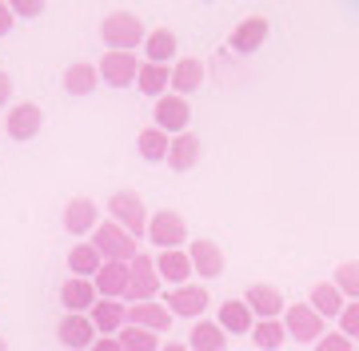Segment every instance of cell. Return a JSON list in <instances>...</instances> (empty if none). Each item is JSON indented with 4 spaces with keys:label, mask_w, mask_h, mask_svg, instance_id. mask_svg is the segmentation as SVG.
Segmentation results:
<instances>
[{
    "label": "cell",
    "mask_w": 359,
    "mask_h": 351,
    "mask_svg": "<svg viewBox=\"0 0 359 351\" xmlns=\"http://www.w3.org/2000/svg\"><path fill=\"white\" fill-rule=\"evenodd\" d=\"M96 252H100V260H116V263H128L132 256H140V240L128 235L116 220H100L92 228V240H88Z\"/></svg>",
    "instance_id": "obj_1"
},
{
    "label": "cell",
    "mask_w": 359,
    "mask_h": 351,
    "mask_svg": "<svg viewBox=\"0 0 359 351\" xmlns=\"http://www.w3.org/2000/svg\"><path fill=\"white\" fill-rule=\"evenodd\" d=\"M160 272H156V256L140 252L128 260V287H124V303H144V299H156L160 296Z\"/></svg>",
    "instance_id": "obj_2"
},
{
    "label": "cell",
    "mask_w": 359,
    "mask_h": 351,
    "mask_svg": "<svg viewBox=\"0 0 359 351\" xmlns=\"http://www.w3.org/2000/svg\"><path fill=\"white\" fill-rule=\"evenodd\" d=\"M144 20L136 13H112L100 20V36L108 48H120V53H132V48H140L144 44Z\"/></svg>",
    "instance_id": "obj_3"
},
{
    "label": "cell",
    "mask_w": 359,
    "mask_h": 351,
    "mask_svg": "<svg viewBox=\"0 0 359 351\" xmlns=\"http://www.w3.org/2000/svg\"><path fill=\"white\" fill-rule=\"evenodd\" d=\"M108 220H116L128 235L140 240L144 228H148V204L140 200V192L120 188V192H112V200H108Z\"/></svg>",
    "instance_id": "obj_4"
},
{
    "label": "cell",
    "mask_w": 359,
    "mask_h": 351,
    "mask_svg": "<svg viewBox=\"0 0 359 351\" xmlns=\"http://www.w3.org/2000/svg\"><path fill=\"white\" fill-rule=\"evenodd\" d=\"M152 124L168 136H180V132H188L192 124V104H188V96H176V92H164V96H156L152 104Z\"/></svg>",
    "instance_id": "obj_5"
},
{
    "label": "cell",
    "mask_w": 359,
    "mask_h": 351,
    "mask_svg": "<svg viewBox=\"0 0 359 351\" xmlns=\"http://www.w3.org/2000/svg\"><path fill=\"white\" fill-rule=\"evenodd\" d=\"M144 235H148L160 252H164V247H188V223H184V216H180V212H172V208L152 212V216H148Z\"/></svg>",
    "instance_id": "obj_6"
},
{
    "label": "cell",
    "mask_w": 359,
    "mask_h": 351,
    "mask_svg": "<svg viewBox=\"0 0 359 351\" xmlns=\"http://www.w3.org/2000/svg\"><path fill=\"white\" fill-rule=\"evenodd\" d=\"M280 319H283L287 339H295V343H316L327 331V319H320V315L311 312V303H287Z\"/></svg>",
    "instance_id": "obj_7"
},
{
    "label": "cell",
    "mask_w": 359,
    "mask_h": 351,
    "mask_svg": "<svg viewBox=\"0 0 359 351\" xmlns=\"http://www.w3.org/2000/svg\"><path fill=\"white\" fill-rule=\"evenodd\" d=\"M96 72H100V84H108V88H132V84H136V72H140V56L108 48V53L100 56Z\"/></svg>",
    "instance_id": "obj_8"
},
{
    "label": "cell",
    "mask_w": 359,
    "mask_h": 351,
    "mask_svg": "<svg viewBox=\"0 0 359 351\" xmlns=\"http://www.w3.org/2000/svg\"><path fill=\"white\" fill-rule=\"evenodd\" d=\"M208 303H212V296L196 280H188V284H180V287H168V296H164V308L172 315H184V319H200L208 312Z\"/></svg>",
    "instance_id": "obj_9"
},
{
    "label": "cell",
    "mask_w": 359,
    "mask_h": 351,
    "mask_svg": "<svg viewBox=\"0 0 359 351\" xmlns=\"http://www.w3.org/2000/svg\"><path fill=\"white\" fill-rule=\"evenodd\" d=\"M188 260H192V275H200V280H216V275H224V252H219L216 240H188Z\"/></svg>",
    "instance_id": "obj_10"
},
{
    "label": "cell",
    "mask_w": 359,
    "mask_h": 351,
    "mask_svg": "<svg viewBox=\"0 0 359 351\" xmlns=\"http://www.w3.org/2000/svg\"><path fill=\"white\" fill-rule=\"evenodd\" d=\"M4 128L13 140H36L40 128H44V108L25 100V104H13V112L4 116Z\"/></svg>",
    "instance_id": "obj_11"
},
{
    "label": "cell",
    "mask_w": 359,
    "mask_h": 351,
    "mask_svg": "<svg viewBox=\"0 0 359 351\" xmlns=\"http://www.w3.org/2000/svg\"><path fill=\"white\" fill-rule=\"evenodd\" d=\"M56 336H60V343H65L68 351H88L92 343H96V327H92L88 312H65Z\"/></svg>",
    "instance_id": "obj_12"
},
{
    "label": "cell",
    "mask_w": 359,
    "mask_h": 351,
    "mask_svg": "<svg viewBox=\"0 0 359 351\" xmlns=\"http://www.w3.org/2000/svg\"><path fill=\"white\" fill-rule=\"evenodd\" d=\"M200 156H204V140H200L196 132H180V136H172V144H168L164 164L172 172H192L196 164H200Z\"/></svg>",
    "instance_id": "obj_13"
},
{
    "label": "cell",
    "mask_w": 359,
    "mask_h": 351,
    "mask_svg": "<svg viewBox=\"0 0 359 351\" xmlns=\"http://www.w3.org/2000/svg\"><path fill=\"white\" fill-rule=\"evenodd\" d=\"M244 303L252 308L256 319H280L283 308H287V299H283V291L276 284H252L244 291Z\"/></svg>",
    "instance_id": "obj_14"
},
{
    "label": "cell",
    "mask_w": 359,
    "mask_h": 351,
    "mask_svg": "<svg viewBox=\"0 0 359 351\" xmlns=\"http://www.w3.org/2000/svg\"><path fill=\"white\" fill-rule=\"evenodd\" d=\"M88 319L96 327V336H116L120 327L128 324V303L124 299H96L88 308Z\"/></svg>",
    "instance_id": "obj_15"
},
{
    "label": "cell",
    "mask_w": 359,
    "mask_h": 351,
    "mask_svg": "<svg viewBox=\"0 0 359 351\" xmlns=\"http://www.w3.org/2000/svg\"><path fill=\"white\" fill-rule=\"evenodd\" d=\"M268 16H244V20H240V25L231 28V48H236V53H256V48H264V44H268Z\"/></svg>",
    "instance_id": "obj_16"
},
{
    "label": "cell",
    "mask_w": 359,
    "mask_h": 351,
    "mask_svg": "<svg viewBox=\"0 0 359 351\" xmlns=\"http://www.w3.org/2000/svg\"><path fill=\"white\" fill-rule=\"evenodd\" d=\"M156 272H160V280H164L168 287H180V284H188V280H196L192 260H188L184 247H164V252L156 256Z\"/></svg>",
    "instance_id": "obj_17"
},
{
    "label": "cell",
    "mask_w": 359,
    "mask_h": 351,
    "mask_svg": "<svg viewBox=\"0 0 359 351\" xmlns=\"http://www.w3.org/2000/svg\"><path fill=\"white\" fill-rule=\"evenodd\" d=\"M100 223V208L92 204L88 195H76L65 204V232L68 235H92V228Z\"/></svg>",
    "instance_id": "obj_18"
},
{
    "label": "cell",
    "mask_w": 359,
    "mask_h": 351,
    "mask_svg": "<svg viewBox=\"0 0 359 351\" xmlns=\"http://www.w3.org/2000/svg\"><path fill=\"white\" fill-rule=\"evenodd\" d=\"M188 351H228V331L216 324V319H192V331H188Z\"/></svg>",
    "instance_id": "obj_19"
},
{
    "label": "cell",
    "mask_w": 359,
    "mask_h": 351,
    "mask_svg": "<svg viewBox=\"0 0 359 351\" xmlns=\"http://www.w3.org/2000/svg\"><path fill=\"white\" fill-rule=\"evenodd\" d=\"M92 287L100 299H124V287H128V263L104 260L100 272L92 275Z\"/></svg>",
    "instance_id": "obj_20"
},
{
    "label": "cell",
    "mask_w": 359,
    "mask_h": 351,
    "mask_svg": "<svg viewBox=\"0 0 359 351\" xmlns=\"http://www.w3.org/2000/svg\"><path fill=\"white\" fill-rule=\"evenodd\" d=\"M128 324L144 327V331H156V336H164L168 327H172V312H168L164 303H156V299L128 303Z\"/></svg>",
    "instance_id": "obj_21"
},
{
    "label": "cell",
    "mask_w": 359,
    "mask_h": 351,
    "mask_svg": "<svg viewBox=\"0 0 359 351\" xmlns=\"http://www.w3.org/2000/svg\"><path fill=\"white\" fill-rule=\"evenodd\" d=\"M204 60H196V56H180L176 64H172V88L168 92H176V96H188V92L196 88H204Z\"/></svg>",
    "instance_id": "obj_22"
},
{
    "label": "cell",
    "mask_w": 359,
    "mask_h": 351,
    "mask_svg": "<svg viewBox=\"0 0 359 351\" xmlns=\"http://www.w3.org/2000/svg\"><path fill=\"white\" fill-rule=\"evenodd\" d=\"M140 48H144V60H152V64H172V56H176V32H172V28H148Z\"/></svg>",
    "instance_id": "obj_23"
},
{
    "label": "cell",
    "mask_w": 359,
    "mask_h": 351,
    "mask_svg": "<svg viewBox=\"0 0 359 351\" xmlns=\"http://www.w3.org/2000/svg\"><path fill=\"white\" fill-rule=\"evenodd\" d=\"M216 324L224 327L228 336H248L252 324H256V315H252V308H248L244 299H228V303H219Z\"/></svg>",
    "instance_id": "obj_24"
},
{
    "label": "cell",
    "mask_w": 359,
    "mask_h": 351,
    "mask_svg": "<svg viewBox=\"0 0 359 351\" xmlns=\"http://www.w3.org/2000/svg\"><path fill=\"white\" fill-rule=\"evenodd\" d=\"M96 287L92 280H80V275H68L65 284H60V303H65V312H88L92 303H96Z\"/></svg>",
    "instance_id": "obj_25"
},
{
    "label": "cell",
    "mask_w": 359,
    "mask_h": 351,
    "mask_svg": "<svg viewBox=\"0 0 359 351\" xmlns=\"http://www.w3.org/2000/svg\"><path fill=\"white\" fill-rule=\"evenodd\" d=\"M96 88H100V72H96V64L76 60V64L65 68V92L68 96H92Z\"/></svg>",
    "instance_id": "obj_26"
},
{
    "label": "cell",
    "mask_w": 359,
    "mask_h": 351,
    "mask_svg": "<svg viewBox=\"0 0 359 351\" xmlns=\"http://www.w3.org/2000/svg\"><path fill=\"white\" fill-rule=\"evenodd\" d=\"M136 88L144 96H164L172 88V64H152V60H140V72H136Z\"/></svg>",
    "instance_id": "obj_27"
},
{
    "label": "cell",
    "mask_w": 359,
    "mask_h": 351,
    "mask_svg": "<svg viewBox=\"0 0 359 351\" xmlns=\"http://www.w3.org/2000/svg\"><path fill=\"white\" fill-rule=\"evenodd\" d=\"M308 303H311V312L320 315V319H335V315L344 312V303H347V299L339 296V287H335L332 280H323V284L311 287Z\"/></svg>",
    "instance_id": "obj_28"
},
{
    "label": "cell",
    "mask_w": 359,
    "mask_h": 351,
    "mask_svg": "<svg viewBox=\"0 0 359 351\" xmlns=\"http://www.w3.org/2000/svg\"><path fill=\"white\" fill-rule=\"evenodd\" d=\"M100 252L88 244V240H80V244H72V252H68V272L80 275V280H92V275L100 272Z\"/></svg>",
    "instance_id": "obj_29"
},
{
    "label": "cell",
    "mask_w": 359,
    "mask_h": 351,
    "mask_svg": "<svg viewBox=\"0 0 359 351\" xmlns=\"http://www.w3.org/2000/svg\"><path fill=\"white\" fill-rule=\"evenodd\" d=\"M248 336H252V343H256L259 351H280L283 343H287V331H283V319H256Z\"/></svg>",
    "instance_id": "obj_30"
},
{
    "label": "cell",
    "mask_w": 359,
    "mask_h": 351,
    "mask_svg": "<svg viewBox=\"0 0 359 351\" xmlns=\"http://www.w3.org/2000/svg\"><path fill=\"white\" fill-rule=\"evenodd\" d=\"M168 144H172V136L152 124V128H144L140 136H136V152H140V160H148V164H160V160L168 156Z\"/></svg>",
    "instance_id": "obj_31"
},
{
    "label": "cell",
    "mask_w": 359,
    "mask_h": 351,
    "mask_svg": "<svg viewBox=\"0 0 359 351\" xmlns=\"http://www.w3.org/2000/svg\"><path fill=\"white\" fill-rule=\"evenodd\" d=\"M116 339H120L124 351H160V336H156V331H144V327H136V324H124L116 331Z\"/></svg>",
    "instance_id": "obj_32"
},
{
    "label": "cell",
    "mask_w": 359,
    "mask_h": 351,
    "mask_svg": "<svg viewBox=\"0 0 359 351\" xmlns=\"http://www.w3.org/2000/svg\"><path fill=\"white\" fill-rule=\"evenodd\" d=\"M335 287H339V296L344 299H359V260H344L335 268Z\"/></svg>",
    "instance_id": "obj_33"
},
{
    "label": "cell",
    "mask_w": 359,
    "mask_h": 351,
    "mask_svg": "<svg viewBox=\"0 0 359 351\" xmlns=\"http://www.w3.org/2000/svg\"><path fill=\"white\" fill-rule=\"evenodd\" d=\"M335 324H339V336H347L351 343H359V299H347L344 312L335 315Z\"/></svg>",
    "instance_id": "obj_34"
},
{
    "label": "cell",
    "mask_w": 359,
    "mask_h": 351,
    "mask_svg": "<svg viewBox=\"0 0 359 351\" xmlns=\"http://www.w3.org/2000/svg\"><path fill=\"white\" fill-rule=\"evenodd\" d=\"M311 351H355V343L347 336H339V331H323V336L311 343Z\"/></svg>",
    "instance_id": "obj_35"
},
{
    "label": "cell",
    "mask_w": 359,
    "mask_h": 351,
    "mask_svg": "<svg viewBox=\"0 0 359 351\" xmlns=\"http://www.w3.org/2000/svg\"><path fill=\"white\" fill-rule=\"evenodd\" d=\"M8 8H13V16H40L44 13V0H4Z\"/></svg>",
    "instance_id": "obj_36"
},
{
    "label": "cell",
    "mask_w": 359,
    "mask_h": 351,
    "mask_svg": "<svg viewBox=\"0 0 359 351\" xmlns=\"http://www.w3.org/2000/svg\"><path fill=\"white\" fill-rule=\"evenodd\" d=\"M88 351H124V347H120V339L116 336H96V343H92Z\"/></svg>",
    "instance_id": "obj_37"
},
{
    "label": "cell",
    "mask_w": 359,
    "mask_h": 351,
    "mask_svg": "<svg viewBox=\"0 0 359 351\" xmlns=\"http://www.w3.org/2000/svg\"><path fill=\"white\" fill-rule=\"evenodd\" d=\"M13 8H8V4H4V0H0V36H8V32H13Z\"/></svg>",
    "instance_id": "obj_38"
},
{
    "label": "cell",
    "mask_w": 359,
    "mask_h": 351,
    "mask_svg": "<svg viewBox=\"0 0 359 351\" xmlns=\"http://www.w3.org/2000/svg\"><path fill=\"white\" fill-rule=\"evenodd\" d=\"M8 100H13V76L0 72V108H8Z\"/></svg>",
    "instance_id": "obj_39"
},
{
    "label": "cell",
    "mask_w": 359,
    "mask_h": 351,
    "mask_svg": "<svg viewBox=\"0 0 359 351\" xmlns=\"http://www.w3.org/2000/svg\"><path fill=\"white\" fill-rule=\"evenodd\" d=\"M160 351H188V343H176V339H168V343H160Z\"/></svg>",
    "instance_id": "obj_40"
},
{
    "label": "cell",
    "mask_w": 359,
    "mask_h": 351,
    "mask_svg": "<svg viewBox=\"0 0 359 351\" xmlns=\"http://www.w3.org/2000/svg\"><path fill=\"white\" fill-rule=\"evenodd\" d=\"M0 351H8V339H4V336H0Z\"/></svg>",
    "instance_id": "obj_41"
},
{
    "label": "cell",
    "mask_w": 359,
    "mask_h": 351,
    "mask_svg": "<svg viewBox=\"0 0 359 351\" xmlns=\"http://www.w3.org/2000/svg\"><path fill=\"white\" fill-rule=\"evenodd\" d=\"M355 351H359V343H355Z\"/></svg>",
    "instance_id": "obj_42"
}]
</instances>
